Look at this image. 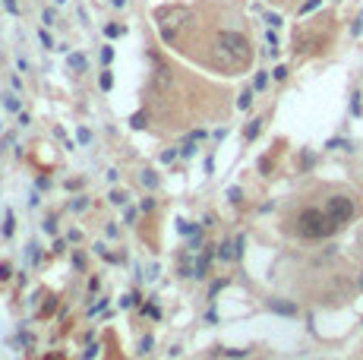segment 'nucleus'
<instances>
[{
  "mask_svg": "<svg viewBox=\"0 0 363 360\" xmlns=\"http://www.w3.org/2000/svg\"><path fill=\"white\" fill-rule=\"evenodd\" d=\"M250 104H253V92L247 89V92H243V95H240V101H237V107H240V111H247V107H250Z\"/></svg>",
  "mask_w": 363,
  "mask_h": 360,
  "instance_id": "obj_10",
  "label": "nucleus"
},
{
  "mask_svg": "<svg viewBox=\"0 0 363 360\" xmlns=\"http://www.w3.org/2000/svg\"><path fill=\"white\" fill-rule=\"evenodd\" d=\"M111 57H114V47H104V51H101V60H104V64H108Z\"/></svg>",
  "mask_w": 363,
  "mask_h": 360,
  "instance_id": "obj_30",
  "label": "nucleus"
},
{
  "mask_svg": "<svg viewBox=\"0 0 363 360\" xmlns=\"http://www.w3.org/2000/svg\"><path fill=\"white\" fill-rule=\"evenodd\" d=\"M174 158H177V149H168V152H161V161H165V164H171Z\"/></svg>",
  "mask_w": 363,
  "mask_h": 360,
  "instance_id": "obj_14",
  "label": "nucleus"
},
{
  "mask_svg": "<svg viewBox=\"0 0 363 360\" xmlns=\"http://www.w3.org/2000/svg\"><path fill=\"white\" fill-rule=\"evenodd\" d=\"M335 231H338V224L329 218V212H322V209H303L297 215V234L307 237V240H322Z\"/></svg>",
  "mask_w": 363,
  "mask_h": 360,
  "instance_id": "obj_2",
  "label": "nucleus"
},
{
  "mask_svg": "<svg viewBox=\"0 0 363 360\" xmlns=\"http://www.w3.org/2000/svg\"><path fill=\"white\" fill-rule=\"evenodd\" d=\"M111 202H114V206H123V202H126V196H123V193H117V190H114V193H111Z\"/></svg>",
  "mask_w": 363,
  "mask_h": 360,
  "instance_id": "obj_23",
  "label": "nucleus"
},
{
  "mask_svg": "<svg viewBox=\"0 0 363 360\" xmlns=\"http://www.w3.org/2000/svg\"><path fill=\"white\" fill-rule=\"evenodd\" d=\"M57 4H63V0H57Z\"/></svg>",
  "mask_w": 363,
  "mask_h": 360,
  "instance_id": "obj_33",
  "label": "nucleus"
},
{
  "mask_svg": "<svg viewBox=\"0 0 363 360\" xmlns=\"http://www.w3.org/2000/svg\"><path fill=\"white\" fill-rule=\"evenodd\" d=\"M218 259H234V247L231 244H221L218 247Z\"/></svg>",
  "mask_w": 363,
  "mask_h": 360,
  "instance_id": "obj_11",
  "label": "nucleus"
},
{
  "mask_svg": "<svg viewBox=\"0 0 363 360\" xmlns=\"http://www.w3.org/2000/svg\"><path fill=\"white\" fill-rule=\"evenodd\" d=\"M10 278V262H0V281Z\"/></svg>",
  "mask_w": 363,
  "mask_h": 360,
  "instance_id": "obj_27",
  "label": "nucleus"
},
{
  "mask_svg": "<svg viewBox=\"0 0 363 360\" xmlns=\"http://www.w3.org/2000/svg\"><path fill=\"white\" fill-rule=\"evenodd\" d=\"M111 4H114V7H123V4H126V0H111Z\"/></svg>",
  "mask_w": 363,
  "mask_h": 360,
  "instance_id": "obj_32",
  "label": "nucleus"
},
{
  "mask_svg": "<svg viewBox=\"0 0 363 360\" xmlns=\"http://www.w3.org/2000/svg\"><path fill=\"white\" fill-rule=\"evenodd\" d=\"M218 60L221 67L237 70L250 60V41L243 38L240 32H221L218 35Z\"/></svg>",
  "mask_w": 363,
  "mask_h": 360,
  "instance_id": "obj_1",
  "label": "nucleus"
},
{
  "mask_svg": "<svg viewBox=\"0 0 363 360\" xmlns=\"http://www.w3.org/2000/svg\"><path fill=\"white\" fill-rule=\"evenodd\" d=\"M7 111H19V101H16V95H7Z\"/></svg>",
  "mask_w": 363,
  "mask_h": 360,
  "instance_id": "obj_18",
  "label": "nucleus"
},
{
  "mask_svg": "<svg viewBox=\"0 0 363 360\" xmlns=\"http://www.w3.org/2000/svg\"><path fill=\"white\" fill-rule=\"evenodd\" d=\"M123 29L120 26H108V29H104V35H108V38H117V35H120Z\"/></svg>",
  "mask_w": 363,
  "mask_h": 360,
  "instance_id": "obj_24",
  "label": "nucleus"
},
{
  "mask_svg": "<svg viewBox=\"0 0 363 360\" xmlns=\"http://www.w3.org/2000/svg\"><path fill=\"white\" fill-rule=\"evenodd\" d=\"M104 307H108V300H98V304H95V307H92V310H89V313H92V316H95V313H104Z\"/></svg>",
  "mask_w": 363,
  "mask_h": 360,
  "instance_id": "obj_25",
  "label": "nucleus"
},
{
  "mask_svg": "<svg viewBox=\"0 0 363 360\" xmlns=\"http://www.w3.org/2000/svg\"><path fill=\"white\" fill-rule=\"evenodd\" d=\"M13 212H7V218H4V237H13Z\"/></svg>",
  "mask_w": 363,
  "mask_h": 360,
  "instance_id": "obj_9",
  "label": "nucleus"
},
{
  "mask_svg": "<svg viewBox=\"0 0 363 360\" xmlns=\"http://www.w3.org/2000/svg\"><path fill=\"white\" fill-rule=\"evenodd\" d=\"M111 86H114V76H111V73H101V89H104V92H108Z\"/></svg>",
  "mask_w": 363,
  "mask_h": 360,
  "instance_id": "obj_15",
  "label": "nucleus"
},
{
  "mask_svg": "<svg viewBox=\"0 0 363 360\" xmlns=\"http://www.w3.org/2000/svg\"><path fill=\"white\" fill-rule=\"evenodd\" d=\"M41 19H44V26H51V22H54V10H44Z\"/></svg>",
  "mask_w": 363,
  "mask_h": 360,
  "instance_id": "obj_29",
  "label": "nucleus"
},
{
  "mask_svg": "<svg viewBox=\"0 0 363 360\" xmlns=\"http://www.w3.org/2000/svg\"><path fill=\"white\" fill-rule=\"evenodd\" d=\"M265 22L275 29V26H281V16H278V13H268V16H265Z\"/></svg>",
  "mask_w": 363,
  "mask_h": 360,
  "instance_id": "obj_22",
  "label": "nucleus"
},
{
  "mask_svg": "<svg viewBox=\"0 0 363 360\" xmlns=\"http://www.w3.org/2000/svg\"><path fill=\"white\" fill-rule=\"evenodd\" d=\"M66 67L73 70V73H86V70H89V60H86V54H69V57H66Z\"/></svg>",
  "mask_w": 363,
  "mask_h": 360,
  "instance_id": "obj_5",
  "label": "nucleus"
},
{
  "mask_svg": "<svg viewBox=\"0 0 363 360\" xmlns=\"http://www.w3.org/2000/svg\"><path fill=\"white\" fill-rule=\"evenodd\" d=\"M240 196H243L240 187H231V190H228V199H231V202H240Z\"/></svg>",
  "mask_w": 363,
  "mask_h": 360,
  "instance_id": "obj_17",
  "label": "nucleus"
},
{
  "mask_svg": "<svg viewBox=\"0 0 363 360\" xmlns=\"http://www.w3.org/2000/svg\"><path fill=\"white\" fill-rule=\"evenodd\" d=\"M142 313H149V316H152V319H158V316H161V313H158V307H155V304H149V307H142Z\"/></svg>",
  "mask_w": 363,
  "mask_h": 360,
  "instance_id": "obj_20",
  "label": "nucleus"
},
{
  "mask_svg": "<svg viewBox=\"0 0 363 360\" xmlns=\"http://www.w3.org/2000/svg\"><path fill=\"white\" fill-rule=\"evenodd\" d=\"M325 212H329V218L341 227L347 224L350 218H354V199H347V196H332L329 199V206H325Z\"/></svg>",
  "mask_w": 363,
  "mask_h": 360,
  "instance_id": "obj_3",
  "label": "nucleus"
},
{
  "mask_svg": "<svg viewBox=\"0 0 363 360\" xmlns=\"http://www.w3.org/2000/svg\"><path fill=\"white\" fill-rule=\"evenodd\" d=\"M225 357H247V351H243V347H228Z\"/></svg>",
  "mask_w": 363,
  "mask_h": 360,
  "instance_id": "obj_16",
  "label": "nucleus"
},
{
  "mask_svg": "<svg viewBox=\"0 0 363 360\" xmlns=\"http://www.w3.org/2000/svg\"><path fill=\"white\" fill-rule=\"evenodd\" d=\"M146 124H149V120H146V114H136V117H133V127H136V130H142Z\"/></svg>",
  "mask_w": 363,
  "mask_h": 360,
  "instance_id": "obj_19",
  "label": "nucleus"
},
{
  "mask_svg": "<svg viewBox=\"0 0 363 360\" xmlns=\"http://www.w3.org/2000/svg\"><path fill=\"white\" fill-rule=\"evenodd\" d=\"M152 344H155V338H152V335H146V338H142V344H139V347H142V351H149Z\"/></svg>",
  "mask_w": 363,
  "mask_h": 360,
  "instance_id": "obj_28",
  "label": "nucleus"
},
{
  "mask_svg": "<svg viewBox=\"0 0 363 360\" xmlns=\"http://www.w3.org/2000/svg\"><path fill=\"white\" fill-rule=\"evenodd\" d=\"M4 7H7V13H13V16L19 13V7H16V0H4Z\"/></svg>",
  "mask_w": 363,
  "mask_h": 360,
  "instance_id": "obj_26",
  "label": "nucleus"
},
{
  "mask_svg": "<svg viewBox=\"0 0 363 360\" xmlns=\"http://www.w3.org/2000/svg\"><path fill=\"white\" fill-rule=\"evenodd\" d=\"M265 82H268V73H256V82H253V89L259 92V89H265Z\"/></svg>",
  "mask_w": 363,
  "mask_h": 360,
  "instance_id": "obj_12",
  "label": "nucleus"
},
{
  "mask_svg": "<svg viewBox=\"0 0 363 360\" xmlns=\"http://www.w3.org/2000/svg\"><path fill=\"white\" fill-rule=\"evenodd\" d=\"M38 38H41V44H44V47H54V41H51V35H48V32H44V29L38 32Z\"/></svg>",
  "mask_w": 363,
  "mask_h": 360,
  "instance_id": "obj_21",
  "label": "nucleus"
},
{
  "mask_svg": "<svg viewBox=\"0 0 363 360\" xmlns=\"http://www.w3.org/2000/svg\"><path fill=\"white\" fill-rule=\"evenodd\" d=\"M272 76H275V79H284V76H287V70H284V67H275V73H272Z\"/></svg>",
  "mask_w": 363,
  "mask_h": 360,
  "instance_id": "obj_31",
  "label": "nucleus"
},
{
  "mask_svg": "<svg viewBox=\"0 0 363 360\" xmlns=\"http://www.w3.org/2000/svg\"><path fill=\"white\" fill-rule=\"evenodd\" d=\"M142 184H146L149 190H155V187H158V177H155V171H142Z\"/></svg>",
  "mask_w": 363,
  "mask_h": 360,
  "instance_id": "obj_7",
  "label": "nucleus"
},
{
  "mask_svg": "<svg viewBox=\"0 0 363 360\" xmlns=\"http://www.w3.org/2000/svg\"><path fill=\"white\" fill-rule=\"evenodd\" d=\"M268 310H272V313H281V316H297L300 313L297 304H287V300H268Z\"/></svg>",
  "mask_w": 363,
  "mask_h": 360,
  "instance_id": "obj_4",
  "label": "nucleus"
},
{
  "mask_svg": "<svg viewBox=\"0 0 363 360\" xmlns=\"http://www.w3.org/2000/svg\"><path fill=\"white\" fill-rule=\"evenodd\" d=\"M319 4H322V0H307V4H303V7H300V16H303V13H313V10H316V7H319Z\"/></svg>",
  "mask_w": 363,
  "mask_h": 360,
  "instance_id": "obj_13",
  "label": "nucleus"
},
{
  "mask_svg": "<svg viewBox=\"0 0 363 360\" xmlns=\"http://www.w3.org/2000/svg\"><path fill=\"white\" fill-rule=\"evenodd\" d=\"M259 130H262V120H253V124L247 127V133H243V139H256V136H259Z\"/></svg>",
  "mask_w": 363,
  "mask_h": 360,
  "instance_id": "obj_6",
  "label": "nucleus"
},
{
  "mask_svg": "<svg viewBox=\"0 0 363 360\" xmlns=\"http://www.w3.org/2000/svg\"><path fill=\"white\" fill-rule=\"evenodd\" d=\"M243 247H247V237L240 234L237 240H234V259H240V256H243Z\"/></svg>",
  "mask_w": 363,
  "mask_h": 360,
  "instance_id": "obj_8",
  "label": "nucleus"
}]
</instances>
